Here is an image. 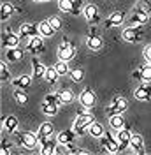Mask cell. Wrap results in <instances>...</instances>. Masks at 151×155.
<instances>
[{"mask_svg": "<svg viewBox=\"0 0 151 155\" xmlns=\"http://www.w3.org/2000/svg\"><path fill=\"white\" fill-rule=\"evenodd\" d=\"M100 143H102V146H104L107 152H111V153H118V152H120V143H118V141H114L113 134H111V132H107V130L102 134Z\"/></svg>", "mask_w": 151, "mask_h": 155, "instance_id": "obj_6", "label": "cell"}, {"mask_svg": "<svg viewBox=\"0 0 151 155\" xmlns=\"http://www.w3.org/2000/svg\"><path fill=\"white\" fill-rule=\"evenodd\" d=\"M130 148H132L135 153H142V152H144V141H142V136L132 134V139H130Z\"/></svg>", "mask_w": 151, "mask_h": 155, "instance_id": "obj_23", "label": "cell"}, {"mask_svg": "<svg viewBox=\"0 0 151 155\" xmlns=\"http://www.w3.org/2000/svg\"><path fill=\"white\" fill-rule=\"evenodd\" d=\"M0 79H2L4 83H5V81L9 79V71H7V65H5L4 62L0 64Z\"/></svg>", "mask_w": 151, "mask_h": 155, "instance_id": "obj_38", "label": "cell"}, {"mask_svg": "<svg viewBox=\"0 0 151 155\" xmlns=\"http://www.w3.org/2000/svg\"><path fill=\"white\" fill-rule=\"evenodd\" d=\"M58 5L62 12H70L72 16H79L83 0H58Z\"/></svg>", "mask_w": 151, "mask_h": 155, "instance_id": "obj_3", "label": "cell"}, {"mask_svg": "<svg viewBox=\"0 0 151 155\" xmlns=\"http://www.w3.org/2000/svg\"><path fill=\"white\" fill-rule=\"evenodd\" d=\"M58 57L62 58V60H72L76 57V46L72 42H69V39H63V42H62V46L58 49Z\"/></svg>", "mask_w": 151, "mask_h": 155, "instance_id": "obj_5", "label": "cell"}, {"mask_svg": "<svg viewBox=\"0 0 151 155\" xmlns=\"http://www.w3.org/2000/svg\"><path fill=\"white\" fill-rule=\"evenodd\" d=\"M27 48H28V51L32 55H40V53H44V41L39 35H34V37H30Z\"/></svg>", "mask_w": 151, "mask_h": 155, "instance_id": "obj_11", "label": "cell"}, {"mask_svg": "<svg viewBox=\"0 0 151 155\" xmlns=\"http://www.w3.org/2000/svg\"><path fill=\"white\" fill-rule=\"evenodd\" d=\"M86 42H88V46H90L92 49H95V51L104 46V41H102L100 34H98L95 28H92L90 32H88V35H86Z\"/></svg>", "mask_w": 151, "mask_h": 155, "instance_id": "obj_9", "label": "cell"}, {"mask_svg": "<svg viewBox=\"0 0 151 155\" xmlns=\"http://www.w3.org/2000/svg\"><path fill=\"white\" fill-rule=\"evenodd\" d=\"M79 101H81V106L83 107H93L95 106V94L92 88H86L81 92V95H79Z\"/></svg>", "mask_w": 151, "mask_h": 155, "instance_id": "obj_13", "label": "cell"}, {"mask_svg": "<svg viewBox=\"0 0 151 155\" xmlns=\"http://www.w3.org/2000/svg\"><path fill=\"white\" fill-rule=\"evenodd\" d=\"M14 99L18 101L19 104H27L28 95H27V92H25L23 88H14Z\"/></svg>", "mask_w": 151, "mask_h": 155, "instance_id": "obj_34", "label": "cell"}, {"mask_svg": "<svg viewBox=\"0 0 151 155\" xmlns=\"http://www.w3.org/2000/svg\"><path fill=\"white\" fill-rule=\"evenodd\" d=\"M14 5L12 4H9V2H5V4H2V9H0V18H2V21H7V19L12 16V12H14Z\"/></svg>", "mask_w": 151, "mask_h": 155, "instance_id": "obj_27", "label": "cell"}, {"mask_svg": "<svg viewBox=\"0 0 151 155\" xmlns=\"http://www.w3.org/2000/svg\"><path fill=\"white\" fill-rule=\"evenodd\" d=\"M39 34H40V35H44V37H51V35L55 34V28L51 27V23L46 19V21L39 23Z\"/></svg>", "mask_w": 151, "mask_h": 155, "instance_id": "obj_28", "label": "cell"}, {"mask_svg": "<svg viewBox=\"0 0 151 155\" xmlns=\"http://www.w3.org/2000/svg\"><path fill=\"white\" fill-rule=\"evenodd\" d=\"M88 130H90V134L93 136V137H102V134L105 132V129L102 127V124H98V122H93L92 125L88 127Z\"/></svg>", "mask_w": 151, "mask_h": 155, "instance_id": "obj_30", "label": "cell"}, {"mask_svg": "<svg viewBox=\"0 0 151 155\" xmlns=\"http://www.w3.org/2000/svg\"><path fill=\"white\" fill-rule=\"evenodd\" d=\"M109 125L111 129H116V130H120L125 127V120H123V116L120 113H116V115H111L109 116Z\"/></svg>", "mask_w": 151, "mask_h": 155, "instance_id": "obj_26", "label": "cell"}, {"mask_svg": "<svg viewBox=\"0 0 151 155\" xmlns=\"http://www.w3.org/2000/svg\"><path fill=\"white\" fill-rule=\"evenodd\" d=\"M16 136V141H18L19 146L27 148V150H32L35 148V145L39 143V136L34 134V132H27V130H16L14 132Z\"/></svg>", "mask_w": 151, "mask_h": 155, "instance_id": "obj_1", "label": "cell"}, {"mask_svg": "<svg viewBox=\"0 0 151 155\" xmlns=\"http://www.w3.org/2000/svg\"><path fill=\"white\" fill-rule=\"evenodd\" d=\"M0 153H2V155H9V153H11V152H9V141H7V139H4V141H2Z\"/></svg>", "mask_w": 151, "mask_h": 155, "instance_id": "obj_40", "label": "cell"}, {"mask_svg": "<svg viewBox=\"0 0 151 155\" xmlns=\"http://www.w3.org/2000/svg\"><path fill=\"white\" fill-rule=\"evenodd\" d=\"M46 71H47V67H44V64L39 58H32V72H34V78H46Z\"/></svg>", "mask_w": 151, "mask_h": 155, "instance_id": "obj_17", "label": "cell"}, {"mask_svg": "<svg viewBox=\"0 0 151 155\" xmlns=\"http://www.w3.org/2000/svg\"><path fill=\"white\" fill-rule=\"evenodd\" d=\"M132 78H133V79H139V81H141V71H139V69H135V71H133V74H132Z\"/></svg>", "mask_w": 151, "mask_h": 155, "instance_id": "obj_42", "label": "cell"}, {"mask_svg": "<svg viewBox=\"0 0 151 155\" xmlns=\"http://www.w3.org/2000/svg\"><path fill=\"white\" fill-rule=\"evenodd\" d=\"M53 132H55V129H53V125L51 124H42V125L39 127V143L40 145H46L47 141H49V137L53 136Z\"/></svg>", "mask_w": 151, "mask_h": 155, "instance_id": "obj_12", "label": "cell"}, {"mask_svg": "<svg viewBox=\"0 0 151 155\" xmlns=\"http://www.w3.org/2000/svg\"><path fill=\"white\" fill-rule=\"evenodd\" d=\"M76 136H77V132H76L74 129H67V130H62V132L58 134L56 139H58V143H60V145L67 146V145H70V143H74Z\"/></svg>", "mask_w": 151, "mask_h": 155, "instance_id": "obj_14", "label": "cell"}, {"mask_svg": "<svg viewBox=\"0 0 151 155\" xmlns=\"http://www.w3.org/2000/svg\"><path fill=\"white\" fill-rule=\"evenodd\" d=\"M144 58L148 60V64H151V44H148L144 48Z\"/></svg>", "mask_w": 151, "mask_h": 155, "instance_id": "obj_41", "label": "cell"}, {"mask_svg": "<svg viewBox=\"0 0 151 155\" xmlns=\"http://www.w3.org/2000/svg\"><path fill=\"white\" fill-rule=\"evenodd\" d=\"M56 143H58V139H56V141H55V139H49L46 145H42V148H40V153H44V155L56 153Z\"/></svg>", "mask_w": 151, "mask_h": 155, "instance_id": "obj_29", "label": "cell"}, {"mask_svg": "<svg viewBox=\"0 0 151 155\" xmlns=\"http://www.w3.org/2000/svg\"><path fill=\"white\" fill-rule=\"evenodd\" d=\"M2 127H4L5 132H16V129H18V118L12 115H7L2 120Z\"/></svg>", "mask_w": 151, "mask_h": 155, "instance_id": "obj_19", "label": "cell"}, {"mask_svg": "<svg viewBox=\"0 0 151 155\" xmlns=\"http://www.w3.org/2000/svg\"><path fill=\"white\" fill-rule=\"evenodd\" d=\"M34 2H46V0H34Z\"/></svg>", "mask_w": 151, "mask_h": 155, "instance_id": "obj_43", "label": "cell"}, {"mask_svg": "<svg viewBox=\"0 0 151 155\" xmlns=\"http://www.w3.org/2000/svg\"><path fill=\"white\" fill-rule=\"evenodd\" d=\"M30 81H32L30 74H21V76H18L12 81V85H14V88H23V90H27V88L30 87Z\"/></svg>", "mask_w": 151, "mask_h": 155, "instance_id": "obj_24", "label": "cell"}, {"mask_svg": "<svg viewBox=\"0 0 151 155\" xmlns=\"http://www.w3.org/2000/svg\"><path fill=\"white\" fill-rule=\"evenodd\" d=\"M58 97L62 99V102H63V104H69V102H72V101H74V92H72V90H69V88H62V90L58 92Z\"/></svg>", "mask_w": 151, "mask_h": 155, "instance_id": "obj_31", "label": "cell"}, {"mask_svg": "<svg viewBox=\"0 0 151 155\" xmlns=\"http://www.w3.org/2000/svg\"><path fill=\"white\" fill-rule=\"evenodd\" d=\"M135 11H142V12H151V2L149 0H139L137 5H135Z\"/></svg>", "mask_w": 151, "mask_h": 155, "instance_id": "obj_35", "label": "cell"}, {"mask_svg": "<svg viewBox=\"0 0 151 155\" xmlns=\"http://www.w3.org/2000/svg\"><path fill=\"white\" fill-rule=\"evenodd\" d=\"M47 21L51 23V27H53L55 30H60V28H62V19L58 18V16H49V18H47Z\"/></svg>", "mask_w": 151, "mask_h": 155, "instance_id": "obj_37", "label": "cell"}, {"mask_svg": "<svg viewBox=\"0 0 151 155\" xmlns=\"http://www.w3.org/2000/svg\"><path fill=\"white\" fill-rule=\"evenodd\" d=\"M141 28H142V27H139V28L127 27V28L123 30V39H125V41H128V42H139V41H142L144 32H142Z\"/></svg>", "mask_w": 151, "mask_h": 155, "instance_id": "obj_8", "label": "cell"}, {"mask_svg": "<svg viewBox=\"0 0 151 155\" xmlns=\"http://www.w3.org/2000/svg\"><path fill=\"white\" fill-rule=\"evenodd\" d=\"M55 69L58 71V74H60V76H63V74H67V72H69L67 62H65V60H62V58H60V60H58L56 64H55Z\"/></svg>", "mask_w": 151, "mask_h": 155, "instance_id": "obj_36", "label": "cell"}, {"mask_svg": "<svg viewBox=\"0 0 151 155\" xmlns=\"http://www.w3.org/2000/svg\"><path fill=\"white\" fill-rule=\"evenodd\" d=\"M70 78H72V81L79 83V81L83 79V71H81V69H74V71L70 72Z\"/></svg>", "mask_w": 151, "mask_h": 155, "instance_id": "obj_39", "label": "cell"}, {"mask_svg": "<svg viewBox=\"0 0 151 155\" xmlns=\"http://www.w3.org/2000/svg\"><path fill=\"white\" fill-rule=\"evenodd\" d=\"M148 12H142V11H135L132 16L128 18V21H127V27H132V28H139V27H142L146 21H148Z\"/></svg>", "mask_w": 151, "mask_h": 155, "instance_id": "obj_7", "label": "cell"}, {"mask_svg": "<svg viewBox=\"0 0 151 155\" xmlns=\"http://www.w3.org/2000/svg\"><path fill=\"white\" fill-rule=\"evenodd\" d=\"M92 124H93V116L88 115V113H79V116H77V120L74 124V130L77 132V136H83L85 134V129L90 127Z\"/></svg>", "mask_w": 151, "mask_h": 155, "instance_id": "obj_4", "label": "cell"}, {"mask_svg": "<svg viewBox=\"0 0 151 155\" xmlns=\"http://www.w3.org/2000/svg\"><path fill=\"white\" fill-rule=\"evenodd\" d=\"M130 139H132V132H130V129H120V130H118L120 152H121V150H125L127 146H130Z\"/></svg>", "mask_w": 151, "mask_h": 155, "instance_id": "obj_16", "label": "cell"}, {"mask_svg": "<svg viewBox=\"0 0 151 155\" xmlns=\"http://www.w3.org/2000/svg\"><path fill=\"white\" fill-rule=\"evenodd\" d=\"M37 32H39V25L27 23V25H23L19 28V35L21 37H34V35H37Z\"/></svg>", "mask_w": 151, "mask_h": 155, "instance_id": "obj_21", "label": "cell"}, {"mask_svg": "<svg viewBox=\"0 0 151 155\" xmlns=\"http://www.w3.org/2000/svg\"><path fill=\"white\" fill-rule=\"evenodd\" d=\"M5 58H7L9 62H19V60L23 58V51H21L19 48H7Z\"/></svg>", "mask_w": 151, "mask_h": 155, "instance_id": "obj_25", "label": "cell"}, {"mask_svg": "<svg viewBox=\"0 0 151 155\" xmlns=\"http://www.w3.org/2000/svg\"><path fill=\"white\" fill-rule=\"evenodd\" d=\"M83 14L86 16V19H90L92 23H97L98 21V7L95 4H88L85 9H83Z\"/></svg>", "mask_w": 151, "mask_h": 155, "instance_id": "obj_20", "label": "cell"}, {"mask_svg": "<svg viewBox=\"0 0 151 155\" xmlns=\"http://www.w3.org/2000/svg\"><path fill=\"white\" fill-rule=\"evenodd\" d=\"M139 71H141V81H144V83H149V81H151V64L139 67Z\"/></svg>", "mask_w": 151, "mask_h": 155, "instance_id": "obj_33", "label": "cell"}, {"mask_svg": "<svg viewBox=\"0 0 151 155\" xmlns=\"http://www.w3.org/2000/svg\"><path fill=\"white\" fill-rule=\"evenodd\" d=\"M19 37H21V35H16V34H12L11 30H7V32L2 35V42H4L5 48H18L19 46Z\"/></svg>", "mask_w": 151, "mask_h": 155, "instance_id": "obj_15", "label": "cell"}, {"mask_svg": "<svg viewBox=\"0 0 151 155\" xmlns=\"http://www.w3.org/2000/svg\"><path fill=\"white\" fill-rule=\"evenodd\" d=\"M123 21H125V12H121V11H116V12H113V14L107 18V21H105V27H107V28H111V27H118V25H121Z\"/></svg>", "mask_w": 151, "mask_h": 155, "instance_id": "obj_18", "label": "cell"}, {"mask_svg": "<svg viewBox=\"0 0 151 155\" xmlns=\"http://www.w3.org/2000/svg\"><path fill=\"white\" fill-rule=\"evenodd\" d=\"M58 76H60V74H58V71L55 67H49L46 71V81L49 83V85H55V83L58 81Z\"/></svg>", "mask_w": 151, "mask_h": 155, "instance_id": "obj_32", "label": "cell"}, {"mask_svg": "<svg viewBox=\"0 0 151 155\" xmlns=\"http://www.w3.org/2000/svg\"><path fill=\"white\" fill-rule=\"evenodd\" d=\"M135 99L137 101H151V87L149 85H141L135 90Z\"/></svg>", "mask_w": 151, "mask_h": 155, "instance_id": "obj_22", "label": "cell"}, {"mask_svg": "<svg viewBox=\"0 0 151 155\" xmlns=\"http://www.w3.org/2000/svg\"><path fill=\"white\" fill-rule=\"evenodd\" d=\"M128 107V101L125 99V97H118V99H114L113 104L107 107V115H116V113H123L125 109Z\"/></svg>", "mask_w": 151, "mask_h": 155, "instance_id": "obj_10", "label": "cell"}, {"mask_svg": "<svg viewBox=\"0 0 151 155\" xmlns=\"http://www.w3.org/2000/svg\"><path fill=\"white\" fill-rule=\"evenodd\" d=\"M60 104H63V102H62V99L58 97V94H47V95L44 97V102H42V111H44V115H47V116L56 115Z\"/></svg>", "mask_w": 151, "mask_h": 155, "instance_id": "obj_2", "label": "cell"}]
</instances>
